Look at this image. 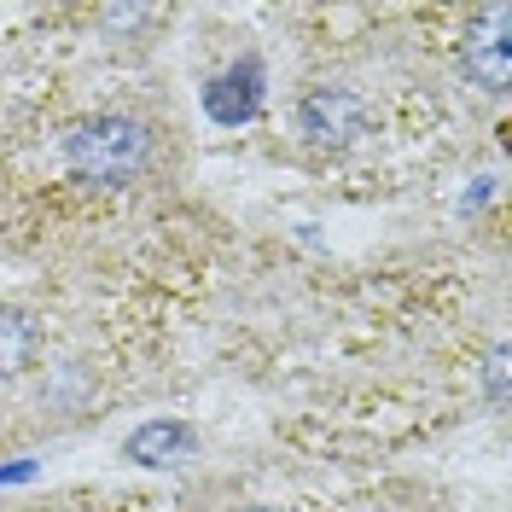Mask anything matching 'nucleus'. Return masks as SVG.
<instances>
[{"label":"nucleus","instance_id":"obj_5","mask_svg":"<svg viewBox=\"0 0 512 512\" xmlns=\"http://www.w3.org/2000/svg\"><path fill=\"white\" fill-rule=\"evenodd\" d=\"M187 454H192V431L175 425V419H158V425H146V431L128 437V460H140V466H175Z\"/></svg>","mask_w":512,"mask_h":512},{"label":"nucleus","instance_id":"obj_4","mask_svg":"<svg viewBox=\"0 0 512 512\" xmlns=\"http://www.w3.org/2000/svg\"><path fill=\"white\" fill-rule=\"evenodd\" d=\"M256 82H262V70H256V64H239V70H227L222 82L204 94L210 117H216V123H245V117L256 111V99H262V94H256Z\"/></svg>","mask_w":512,"mask_h":512},{"label":"nucleus","instance_id":"obj_6","mask_svg":"<svg viewBox=\"0 0 512 512\" xmlns=\"http://www.w3.org/2000/svg\"><path fill=\"white\" fill-rule=\"evenodd\" d=\"M35 355V326L18 309H0V373H24Z\"/></svg>","mask_w":512,"mask_h":512},{"label":"nucleus","instance_id":"obj_2","mask_svg":"<svg viewBox=\"0 0 512 512\" xmlns=\"http://www.w3.org/2000/svg\"><path fill=\"white\" fill-rule=\"evenodd\" d=\"M466 70L489 94H507L512 82V6H489L478 30L466 35Z\"/></svg>","mask_w":512,"mask_h":512},{"label":"nucleus","instance_id":"obj_7","mask_svg":"<svg viewBox=\"0 0 512 512\" xmlns=\"http://www.w3.org/2000/svg\"><path fill=\"white\" fill-rule=\"evenodd\" d=\"M256 512H274V507H256Z\"/></svg>","mask_w":512,"mask_h":512},{"label":"nucleus","instance_id":"obj_3","mask_svg":"<svg viewBox=\"0 0 512 512\" xmlns=\"http://www.w3.org/2000/svg\"><path fill=\"white\" fill-rule=\"evenodd\" d=\"M303 134L315 140V146H350L361 123H367V111H361V99L344 94V88H320V94L303 99Z\"/></svg>","mask_w":512,"mask_h":512},{"label":"nucleus","instance_id":"obj_1","mask_svg":"<svg viewBox=\"0 0 512 512\" xmlns=\"http://www.w3.org/2000/svg\"><path fill=\"white\" fill-rule=\"evenodd\" d=\"M64 158H70V169L82 181L123 187L152 163V134L134 117H88V123H76L64 134Z\"/></svg>","mask_w":512,"mask_h":512}]
</instances>
